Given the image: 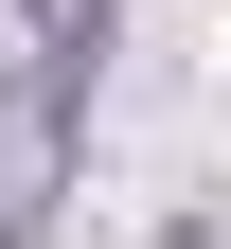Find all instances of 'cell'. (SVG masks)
<instances>
[{"label": "cell", "mask_w": 231, "mask_h": 249, "mask_svg": "<svg viewBox=\"0 0 231 249\" xmlns=\"http://www.w3.org/2000/svg\"><path fill=\"white\" fill-rule=\"evenodd\" d=\"M71 107H89V53H18V71H0V231L53 213V178H71Z\"/></svg>", "instance_id": "1"}]
</instances>
